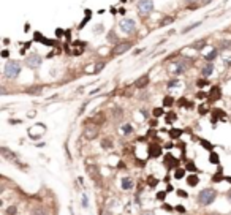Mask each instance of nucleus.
I'll return each instance as SVG.
<instances>
[{
    "label": "nucleus",
    "instance_id": "a211bd4d",
    "mask_svg": "<svg viewBox=\"0 0 231 215\" xmlns=\"http://www.w3.org/2000/svg\"><path fill=\"white\" fill-rule=\"evenodd\" d=\"M173 101H174V100L171 98V96H166V98L163 100V103H165V106H171V105H173Z\"/></svg>",
    "mask_w": 231,
    "mask_h": 215
},
{
    "label": "nucleus",
    "instance_id": "cd10ccee",
    "mask_svg": "<svg viewBox=\"0 0 231 215\" xmlns=\"http://www.w3.org/2000/svg\"><path fill=\"white\" fill-rule=\"evenodd\" d=\"M165 195H166V191H160L158 195H157V198H158V199H163V198H165Z\"/></svg>",
    "mask_w": 231,
    "mask_h": 215
},
{
    "label": "nucleus",
    "instance_id": "4468645a",
    "mask_svg": "<svg viewBox=\"0 0 231 215\" xmlns=\"http://www.w3.org/2000/svg\"><path fill=\"white\" fill-rule=\"evenodd\" d=\"M160 154H162V149H160L158 145H152L150 147V155L152 157H158Z\"/></svg>",
    "mask_w": 231,
    "mask_h": 215
},
{
    "label": "nucleus",
    "instance_id": "a878e982",
    "mask_svg": "<svg viewBox=\"0 0 231 215\" xmlns=\"http://www.w3.org/2000/svg\"><path fill=\"white\" fill-rule=\"evenodd\" d=\"M101 144H103V147H111V142H109V139H104Z\"/></svg>",
    "mask_w": 231,
    "mask_h": 215
},
{
    "label": "nucleus",
    "instance_id": "1a4fd4ad",
    "mask_svg": "<svg viewBox=\"0 0 231 215\" xmlns=\"http://www.w3.org/2000/svg\"><path fill=\"white\" fill-rule=\"evenodd\" d=\"M212 71H214V65L212 64H207V65H204V68H203V76H211L212 74Z\"/></svg>",
    "mask_w": 231,
    "mask_h": 215
},
{
    "label": "nucleus",
    "instance_id": "aec40b11",
    "mask_svg": "<svg viewBox=\"0 0 231 215\" xmlns=\"http://www.w3.org/2000/svg\"><path fill=\"white\" fill-rule=\"evenodd\" d=\"M157 184H158V180H157L155 177H152V176H150V177H149V185H150V187H155Z\"/></svg>",
    "mask_w": 231,
    "mask_h": 215
},
{
    "label": "nucleus",
    "instance_id": "9b49d317",
    "mask_svg": "<svg viewBox=\"0 0 231 215\" xmlns=\"http://www.w3.org/2000/svg\"><path fill=\"white\" fill-rule=\"evenodd\" d=\"M87 174H89V176H92L95 180L100 177V176H98V171H97L95 166H87Z\"/></svg>",
    "mask_w": 231,
    "mask_h": 215
},
{
    "label": "nucleus",
    "instance_id": "f8f14e48",
    "mask_svg": "<svg viewBox=\"0 0 231 215\" xmlns=\"http://www.w3.org/2000/svg\"><path fill=\"white\" fill-rule=\"evenodd\" d=\"M198 180H200V179H198V176H195V174H192L190 177H188V179H187V184H188V185H190V187H195V185H198Z\"/></svg>",
    "mask_w": 231,
    "mask_h": 215
},
{
    "label": "nucleus",
    "instance_id": "20e7f679",
    "mask_svg": "<svg viewBox=\"0 0 231 215\" xmlns=\"http://www.w3.org/2000/svg\"><path fill=\"white\" fill-rule=\"evenodd\" d=\"M138 10L143 13V15H149L153 10V2L152 0H139L138 2Z\"/></svg>",
    "mask_w": 231,
    "mask_h": 215
},
{
    "label": "nucleus",
    "instance_id": "2f4dec72",
    "mask_svg": "<svg viewBox=\"0 0 231 215\" xmlns=\"http://www.w3.org/2000/svg\"><path fill=\"white\" fill-rule=\"evenodd\" d=\"M198 86L203 87V86H206V81H198Z\"/></svg>",
    "mask_w": 231,
    "mask_h": 215
},
{
    "label": "nucleus",
    "instance_id": "f3484780",
    "mask_svg": "<svg viewBox=\"0 0 231 215\" xmlns=\"http://www.w3.org/2000/svg\"><path fill=\"white\" fill-rule=\"evenodd\" d=\"M184 174H185V172H184V169H176V171H174V177H176V179H180V177H184Z\"/></svg>",
    "mask_w": 231,
    "mask_h": 215
},
{
    "label": "nucleus",
    "instance_id": "f704fd0d",
    "mask_svg": "<svg viewBox=\"0 0 231 215\" xmlns=\"http://www.w3.org/2000/svg\"><path fill=\"white\" fill-rule=\"evenodd\" d=\"M228 198H229V199H231V190H229V191H228Z\"/></svg>",
    "mask_w": 231,
    "mask_h": 215
},
{
    "label": "nucleus",
    "instance_id": "c85d7f7f",
    "mask_svg": "<svg viewBox=\"0 0 231 215\" xmlns=\"http://www.w3.org/2000/svg\"><path fill=\"white\" fill-rule=\"evenodd\" d=\"M201 144H203V145H204V147H206V149H211V147H212V145H211V144H209V142H206V141H201Z\"/></svg>",
    "mask_w": 231,
    "mask_h": 215
},
{
    "label": "nucleus",
    "instance_id": "c756f323",
    "mask_svg": "<svg viewBox=\"0 0 231 215\" xmlns=\"http://www.w3.org/2000/svg\"><path fill=\"white\" fill-rule=\"evenodd\" d=\"M188 169H192V171H195V169H196V166H195V165H193V163L190 161V163H188Z\"/></svg>",
    "mask_w": 231,
    "mask_h": 215
},
{
    "label": "nucleus",
    "instance_id": "423d86ee",
    "mask_svg": "<svg viewBox=\"0 0 231 215\" xmlns=\"http://www.w3.org/2000/svg\"><path fill=\"white\" fill-rule=\"evenodd\" d=\"M131 47V43L130 41H125V43H119L114 49H113V54L114 55H120V54H124V52H127L128 49Z\"/></svg>",
    "mask_w": 231,
    "mask_h": 215
},
{
    "label": "nucleus",
    "instance_id": "0eeeda50",
    "mask_svg": "<svg viewBox=\"0 0 231 215\" xmlns=\"http://www.w3.org/2000/svg\"><path fill=\"white\" fill-rule=\"evenodd\" d=\"M97 135H98V128L97 127H87L84 130V136L87 139H94V138H97Z\"/></svg>",
    "mask_w": 231,
    "mask_h": 215
},
{
    "label": "nucleus",
    "instance_id": "393cba45",
    "mask_svg": "<svg viewBox=\"0 0 231 215\" xmlns=\"http://www.w3.org/2000/svg\"><path fill=\"white\" fill-rule=\"evenodd\" d=\"M33 215H48V213H46L45 210H41V209H40V210H35Z\"/></svg>",
    "mask_w": 231,
    "mask_h": 215
},
{
    "label": "nucleus",
    "instance_id": "39448f33",
    "mask_svg": "<svg viewBox=\"0 0 231 215\" xmlns=\"http://www.w3.org/2000/svg\"><path fill=\"white\" fill-rule=\"evenodd\" d=\"M25 64L29 68H38L41 65V57L38 54H30L29 57L25 59Z\"/></svg>",
    "mask_w": 231,
    "mask_h": 215
},
{
    "label": "nucleus",
    "instance_id": "2eb2a0df",
    "mask_svg": "<svg viewBox=\"0 0 231 215\" xmlns=\"http://www.w3.org/2000/svg\"><path fill=\"white\" fill-rule=\"evenodd\" d=\"M219 96H220V90H219V87H214L212 89V92H211V98H219Z\"/></svg>",
    "mask_w": 231,
    "mask_h": 215
},
{
    "label": "nucleus",
    "instance_id": "c9c22d12",
    "mask_svg": "<svg viewBox=\"0 0 231 215\" xmlns=\"http://www.w3.org/2000/svg\"><path fill=\"white\" fill-rule=\"evenodd\" d=\"M226 180H228V182H231V177H226Z\"/></svg>",
    "mask_w": 231,
    "mask_h": 215
},
{
    "label": "nucleus",
    "instance_id": "6e6552de",
    "mask_svg": "<svg viewBox=\"0 0 231 215\" xmlns=\"http://www.w3.org/2000/svg\"><path fill=\"white\" fill-rule=\"evenodd\" d=\"M147 84H149V78H147V76H143V78H139V79L135 82V86H136L138 89H143V87H146Z\"/></svg>",
    "mask_w": 231,
    "mask_h": 215
},
{
    "label": "nucleus",
    "instance_id": "412c9836",
    "mask_svg": "<svg viewBox=\"0 0 231 215\" xmlns=\"http://www.w3.org/2000/svg\"><path fill=\"white\" fill-rule=\"evenodd\" d=\"M206 46V41H200V43H196V44H193V47H196V49H201V47H204Z\"/></svg>",
    "mask_w": 231,
    "mask_h": 215
},
{
    "label": "nucleus",
    "instance_id": "bb28decb",
    "mask_svg": "<svg viewBox=\"0 0 231 215\" xmlns=\"http://www.w3.org/2000/svg\"><path fill=\"white\" fill-rule=\"evenodd\" d=\"M177 195H179V196H182V198H185V196H187V193H185L184 190H177Z\"/></svg>",
    "mask_w": 231,
    "mask_h": 215
},
{
    "label": "nucleus",
    "instance_id": "7c9ffc66",
    "mask_svg": "<svg viewBox=\"0 0 231 215\" xmlns=\"http://www.w3.org/2000/svg\"><path fill=\"white\" fill-rule=\"evenodd\" d=\"M180 135V131H171V136L173 138H176V136H179Z\"/></svg>",
    "mask_w": 231,
    "mask_h": 215
},
{
    "label": "nucleus",
    "instance_id": "6ab92c4d",
    "mask_svg": "<svg viewBox=\"0 0 231 215\" xmlns=\"http://www.w3.org/2000/svg\"><path fill=\"white\" fill-rule=\"evenodd\" d=\"M209 160H211V163H219V155L211 154V157H209Z\"/></svg>",
    "mask_w": 231,
    "mask_h": 215
},
{
    "label": "nucleus",
    "instance_id": "dca6fc26",
    "mask_svg": "<svg viewBox=\"0 0 231 215\" xmlns=\"http://www.w3.org/2000/svg\"><path fill=\"white\" fill-rule=\"evenodd\" d=\"M131 131H133V128H131V125H128V123L122 127V133H124V135H130Z\"/></svg>",
    "mask_w": 231,
    "mask_h": 215
},
{
    "label": "nucleus",
    "instance_id": "ddd939ff",
    "mask_svg": "<svg viewBox=\"0 0 231 215\" xmlns=\"http://www.w3.org/2000/svg\"><path fill=\"white\" fill-rule=\"evenodd\" d=\"M217 55H219V52H217V49H212L211 52H209V54H206V60L207 62H211V60H214V59H217Z\"/></svg>",
    "mask_w": 231,
    "mask_h": 215
},
{
    "label": "nucleus",
    "instance_id": "5701e85b",
    "mask_svg": "<svg viewBox=\"0 0 231 215\" xmlns=\"http://www.w3.org/2000/svg\"><path fill=\"white\" fill-rule=\"evenodd\" d=\"M153 114H155L157 117H158V116H162V114H163V109H160V108H157V109H153Z\"/></svg>",
    "mask_w": 231,
    "mask_h": 215
},
{
    "label": "nucleus",
    "instance_id": "b1692460",
    "mask_svg": "<svg viewBox=\"0 0 231 215\" xmlns=\"http://www.w3.org/2000/svg\"><path fill=\"white\" fill-rule=\"evenodd\" d=\"M87 206H89V204H87V196L84 195V196H82V207H87Z\"/></svg>",
    "mask_w": 231,
    "mask_h": 215
},
{
    "label": "nucleus",
    "instance_id": "f03ea898",
    "mask_svg": "<svg viewBox=\"0 0 231 215\" xmlns=\"http://www.w3.org/2000/svg\"><path fill=\"white\" fill-rule=\"evenodd\" d=\"M217 196V193L215 190L212 188H206V190H203L200 191V195H198V201L203 204V206H209V204H212V201L215 199Z\"/></svg>",
    "mask_w": 231,
    "mask_h": 215
},
{
    "label": "nucleus",
    "instance_id": "72a5a7b5",
    "mask_svg": "<svg viewBox=\"0 0 231 215\" xmlns=\"http://www.w3.org/2000/svg\"><path fill=\"white\" fill-rule=\"evenodd\" d=\"M143 215H155V213H153V212H150V210H147V212H144Z\"/></svg>",
    "mask_w": 231,
    "mask_h": 215
},
{
    "label": "nucleus",
    "instance_id": "473e14b6",
    "mask_svg": "<svg viewBox=\"0 0 231 215\" xmlns=\"http://www.w3.org/2000/svg\"><path fill=\"white\" fill-rule=\"evenodd\" d=\"M211 2H212V0H201L203 5H207V3H211Z\"/></svg>",
    "mask_w": 231,
    "mask_h": 215
},
{
    "label": "nucleus",
    "instance_id": "9d476101",
    "mask_svg": "<svg viewBox=\"0 0 231 215\" xmlns=\"http://www.w3.org/2000/svg\"><path fill=\"white\" fill-rule=\"evenodd\" d=\"M131 187H133L131 179H130V177H124V179H122V188H124V190H130Z\"/></svg>",
    "mask_w": 231,
    "mask_h": 215
},
{
    "label": "nucleus",
    "instance_id": "f257e3e1",
    "mask_svg": "<svg viewBox=\"0 0 231 215\" xmlns=\"http://www.w3.org/2000/svg\"><path fill=\"white\" fill-rule=\"evenodd\" d=\"M5 78H8V79H16L19 73H21V65L18 64V62H8V64L5 65Z\"/></svg>",
    "mask_w": 231,
    "mask_h": 215
},
{
    "label": "nucleus",
    "instance_id": "4be33fe9",
    "mask_svg": "<svg viewBox=\"0 0 231 215\" xmlns=\"http://www.w3.org/2000/svg\"><path fill=\"white\" fill-rule=\"evenodd\" d=\"M15 213H16V206L8 207V215H15Z\"/></svg>",
    "mask_w": 231,
    "mask_h": 215
},
{
    "label": "nucleus",
    "instance_id": "7ed1b4c3",
    "mask_svg": "<svg viewBox=\"0 0 231 215\" xmlns=\"http://www.w3.org/2000/svg\"><path fill=\"white\" fill-rule=\"evenodd\" d=\"M119 29H120L122 33H127V35H130V33H133L136 30V22L130 18H124L120 22H119Z\"/></svg>",
    "mask_w": 231,
    "mask_h": 215
}]
</instances>
